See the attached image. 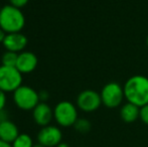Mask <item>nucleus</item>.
Returning a JSON list of instances; mask_svg holds the SVG:
<instances>
[{
	"label": "nucleus",
	"instance_id": "nucleus-1",
	"mask_svg": "<svg viewBox=\"0 0 148 147\" xmlns=\"http://www.w3.org/2000/svg\"><path fill=\"white\" fill-rule=\"evenodd\" d=\"M127 102L139 108L148 104V78L142 75H135L128 79L123 86Z\"/></svg>",
	"mask_w": 148,
	"mask_h": 147
},
{
	"label": "nucleus",
	"instance_id": "nucleus-2",
	"mask_svg": "<svg viewBox=\"0 0 148 147\" xmlns=\"http://www.w3.org/2000/svg\"><path fill=\"white\" fill-rule=\"evenodd\" d=\"M25 25V17L21 8L7 4L0 10V27L6 34L20 32Z\"/></svg>",
	"mask_w": 148,
	"mask_h": 147
},
{
	"label": "nucleus",
	"instance_id": "nucleus-3",
	"mask_svg": "<svg viewBox=\"0 0 148 147\" xmlns=\"http://www.w3.org/2000/svg\"><path fill=\"white\" fill-rule=\"evenodd\" d=\"M101 95L102 105L109 109H114L122 106L125 99L124 90L120 84L116 82H110L102 88Z\"/></svg>",
	"mask_w": 148,
	"mask_h": 147
},
{
	"label": "nucleus",
	"instance_id": "nucleus-4",
	"mask_svg": "<svg viewBox=\"0 0 148 147\" xmlns=\"http://www.w3.org/2000/svg\"><path fill=\"white\" fill-rule=\"evenodd\" d=\"M53 118L62 127L74 126L76 121L79 119L78 109L72 102L62 101L58 103L53 109Z\"/></svg>",
	"mask_w": 148,
	"mask_h": 147
},
{
	"label": "nucleus",
	"instance_id": "nucleus-5",
	"mask_svg": "<svg viewBox=\"0 0 148 147\" xmlns=\"http://www.w3.org/2000/svg\"><path fill=\"white\" fill-rule=\"evenodd\" d=\"M13 101L19 109L30 111L36 107L39 101L38 92L28 86H21L13 92Z\"/></svg>",
	"mask_w": 148,
	"mask_h": 147
},
{
	"label": "nucleus",
	"instance_id": "nucleus-6",
	"mask_svg": "<svg viewBox=\"0 0 148 147\" xmlns=\"http://www.w3.org/2000/svg\"><path fill=\"white\" fill-rule=\"evenodd\" d=\"M22 85V74L15 67L0 66V90L13 93Z\"/></svg>",
	"mask_w": 148,
	"mask_h": 147
},
{
	"label": "nucleus",
	"instance_id": "nucleus-7",
	"mask_svg": "<svg viewBox=\"0 0 148 147\" xmlns=\"http://www.w3.org/2000/svg\"><path fill=\"white\" fill-rule=\"evenodd\" d=\"M102 100L100 93L94 90H85L77 97V107L81 111L92 113L101 107Z\"/></svg>",
	"mask_w": 148,
	"mask_h": 147
},
{
	"label": "nucleus",
	"instance_id": "nucleus-8",
	"mask_svg": "<svg viewBox=\"0 0 148 147\" xmlns=\"http://www.w3.org/2000/svg\"><path fill=\"white\" fill-rule=\"evenodd\" d=\"M62 140V133L57 126L42 127L37 134V141L45 147H57Z\"/></svg>",
	"mask_w": 148,
	"mask_h": 147
},
{
	"label": "nucleus",
	"instance_id": "nucleus-9",
	"mask_svg": "<svg viewBox=\"0 0 148 147\" xmlns=\"http://www.w3.org/2000/svg\"><path fill=\"white\" fill-rule=\"evenodd\" d=\"M2 44L8 51H13L17 53H21L27 45V37L21 32L7 34Z\"/></svg>",
	"mask_w": 148,
	"mask_h": 147
},
{
	"label": "nucleus",
	"instance_id": "nucleus-10",
	"mask_svg": "<svg viewBox=\"0 0 148 147\" xmlns=\"http://www.w3.org/2000/svg\"><path fill=\"white\" fill-rule=\"evenodd\" d=\"M32 117L34 122L41 127L49 125L53 118V110L45 102H39L32 110Z\"/></svg>",
	"mask_w": 148,
	"mask_h": 147
},
{
	"label": "nucleus",
	"instance_id": "nucleus-11",
	"mask_svg": "<svg viewBox=\"0 0 148 147\" xmlns=\"http://www.w3.org/2000/svg\"><path fill=\"white\" fill-rule=\"evenodd\" d=\"M37 64H38V59L34 53L31 51H21L18 53L15 68L22 75L29 74L36 69Z\"/></svg>",
	"mask_w": 148,
	"mask_h": 147
},
{
	"label": "nucleus",
	"instance_id": "nucleus-12",
	"mask_svg": "<svg viewBox=\"0 0 148 147\" xmlns=\"http://www.w3.org/2000/svg\"><path fill=\"white\" fill-rule=\"evenodd\" d=\"M18 136H19V131L17 126L13 122L7 120L0 124V140L12 144Z\"/></svg>",
	"mask_w": 148,
	"mask_h": 147
},
{
	"label": "nucleus",
	"instance_id": "nucleus-13",
	"mask_svg": "<svg viewBox=\"0 0 148 147\" xmlns=\"http://www.w3.org/2000/svg\"><path fill=\"white\" fill-rule=\"evenodd\" d=\"M140 117V108L127 102L120 108V118L125 123H133Z\"/></svg>",
	"mask_w": 148,
	"mask_h": 147
},
{
	"label": "nucleus",
	"instance_id": "nucleus-14",
	"mask_svg": "<svg viewBox=\"0 0 148 147\" xmlns=\"http://www.w3.org/2000/svg\"><path fill=\"white\" fill-rule=\"evenodd\" d=\"M33 145L34 144L32 142V138L25 133L19 134V136L12 143V147H33Z\"/></svg>",
	"mask_w": 148,
	"mask_h": 147
},
{
	"label": "nucleus",
	"instance_id": "nucleus-15",
	"mask_svg": "<svg viewBox=\"0 0 148 147\" xmlns=\"http://www.w3.org/2000/svg\"><path fill=\"white\" fill-rule=\"evenodd\" d=\"M18 59V53H13V51H6L2 55V66H6V67H15L16 63H17Z\"/></svg>",
	"mask_w": 148,
	"mask_h": 147
},
{
	"label": "nucleus",
	"instance_id": "nucleus-16",
	"mask_svg": "<svg viewBox=\"0 0 148 147\" xmlns=\"http://www.w3.org/2000/svg\"><path fill=\"white\" fill-rule=\"evenodd\" d=\"M74 127H75V129H76V131H78L79 133L86 134L91 130L92 124L88 119H86V118H79L76 121V123H75Z\"/></svg>",
	"mask_w": 148,
	"mask_h": 147
},
{
	"label": "nucleus",
	"instance_id": "nucleus-17",
	"mask_svg": "<svg viewBox=\"0 0 148 147\" xmlns=\"http://www.w3.org/2000/svg\"><path fill=\"white\" fill-rule=\"evenodd\" d=\"M140 120L148 126V104L140 108Z\"/></svg>",
	"mask_w": 148,
	"mask_h": 147
},
{
	"label": "nucleus",
	"instance_id": "nucleus-18",
	"mask_svg": "<svg viewBox=\"0 0 148 147\" xmlns=\"http://www.w3.org/2000/svg\"><path fill=\"white\" fill-rule=\"evenodd\" d=\"M29 0H9L10 4L15 7H18V8H22L23 6H25L26 4L28 3Z\"/></svg>",
	"mask_w": 148,
	"mask_h": 147
},
{
	"label": "nucleus",
	"instance_id": "nucleus-19",
	"mask_svg": "<svg viewBox=\"0 0 148 147\" xmlns=\"http://www.w3.org/2000/svg\"><path fill=\"white\" fill-rule=\"evenodd\" d=\"M6 105V93L0 90V111L4 110Z\"/></svg>",
	"mask_w": 148,
	"mask_h": 147
},
{
	"label": "nucleus",
	"instance_id": "nucleus-20",
	"mask_svg": "<svg viewBox=\"0 0 148 147\" xmlns=\"http://www.w3.org/2000/svg\"><path fill=\"white\" fill-rule=\"evenodd\" d=\"M38 97H39V101L40 102H45L47 100H49V94L47 91L45 90H41L38 92Z\"/></svg>",
	"mask_w": 148,
	"mask_h": 147
},
{
	"label": "nucleus",
	"instance_id": "nucleus-21",
	"mask_svg": "<svg viewBox=\"0 0 148 147\" xmlns=\"http://www.w3.org/2000/svg\"><path fill=\"white\" fill-rule=\"evenodd\" d=\"M8 120V114L5 110L0 111V124L3 123V122L7 121Z\"/></svg>",
	"mask_w": 148,
	"mask_h": 147
},
{
	"label": "nucleus",
	"instance_id": "nucleus-22",
	"mask_svg": "<svg viewBox=\"0 0 148 147\" xmlns=\"http://www.w3.org/2000/svg\"><path fill=\"white\" fill-rule=\"evenodd\" d=\"M6 34H6V32L4 31V30L2 29L1 27H0V42H1V43L3 42V40L5 39Z\"/></svg>",
	"mask_w": 148,
	"mask_h": 147
},
{
	"label": "nucleus",
	"instance_id": "nucleus-23",
	"mask_svg": "<svg viewBox=\"0 0 148 147\" xmlns=\"http://www.w3.org/2000/svg\"><path fill=\"white\" fill-rule=\"evenodd\" d=\"M0 147H12V144L7 143L3 140H0Z\"/></svg>",
	"mask_w": 148,
	"mask_h": 147
},
{
	"label": "nucleus",
	"instance_id": "nucleus-24",
	"mask_svg": "<svg viewBox=\"0 0 148 147\" xmlns=\"http://www.w3.org/2000/svg\"><path fill=\"white\" fill-rule=\"evenodd\" d=\"M57 147H71L68 143H64V142H60V143Z\"/></svg>",
	"mask_w": 148,
	"mask_h": 147
},
{
	"label": "nucleus",
	"instance_id": "nucleus-25",
	"mask_svg": "<svg viewBox=\"0 0 148 147\" xmlns=\"http://www.w3.org/2000/svg\"><path fill=\"white\" fill-rule=\"evenodd\" d=\"M33 147H45V146L41 145V144H39V143H37V144H34V145H33Z\"/></svg>",
	"mask_w": 148,
	"mask_h": 147
},
{
	"label": "nucleus",
	"instance_id": "nucleus-26",
	"mask_svg": "<svg viewBox=\"0 0 148 147\" xmlns=\"http://www.w3.org/2000/svg\"><path fill=\"white\" fill-rule=\"evenodd\" d=\"M146 44H147V47H148V34H147V37H146Z\"/></svg>",
	"mask_w": 148,
	"mask_h": 147
},
{
	"label": "nucleus",
	"instance_id": "nucleus-27",
	"mask_svg": "<svg viewBox=\"0 0 148 147\" xmlns=\"http://www.w3.org/2000/svg\"><path fill=\"white\" fill-rule=\"evenodd\" d=\"M0 10H1V7H0Z\"/></svg>",
	"mask_w": 148,
	"mask_h": 147
}]
</instances>
